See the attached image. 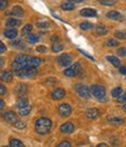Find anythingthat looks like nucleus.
Instances as JSON below:
<instances>
[{
  "mask_svg": "<svg viewBox=\"0 0 126 147\" xmlns=\"http://www.w3.org/2000/svg\"><path fill=\"white\" fill-rule=\"evenodd\" d=\"M51 126H53V123L49 118L41 117L35 121V131L41 136H44V134H48L50 132Z\"/></svg>",
  "mask_w": 126,
  "mask_h": 147,
  "instance_id": "1",
  "label": "nucleus"
},
{
  "mask_svg": "<svg viewBox=\"0 0 126 147\" xmlns=\"http://www.w3.org/2000/svg\"><path fill=\"white\" fill-rule=\"evenodd\" d=\"M15 75H18L21 78H33V77H35L38 75V70L34 67H26V68H24L19 71H16Z\"/></svg>",
  "mask_w": 126,
  "mask_h": 147,
  "instance_id": "2",
  "label": "nucleus"
},
{
  "mask_svg": "<svg viewBox=\"0 0 126 147\" xmlns=\"http://www.w3.org/2000/svg\"><path fill=\"white\" fill-rule=\"evenodd\" d=\"M90 92L92 94V96L98 99V100H105V96H106V90L104 86L102 85H92L90 88Z\"/></svg>",
  "mask_w": 126,
  "mask_h": 147,
  "instance_id": "3",
  "label": "nucleus"
},
{
  "mask_svg": "<svg viewBox=\"0 0 126 147\" xmlns=\"http://www.w3.org/2000/svg\"><path fill=\"white\" fill-rule=\"evenodd\" d=\"M80 71H81V64L78 62H76L64 70V75L68 77H76L80 74Z\"/></svg>",
  "mask_w": 126,
  "mask_h": 147,
  "instance_id": "4",
  "label": "nucleus"
},
{
  "mask_svg": "<svg viewBox=\"0 0 126 147\" xmlns=\"http://www.w3.org/2000/svg\"><path fill=\"white\" fill-rule=\"evenodd\" d=\"M75 90H76L77 95H78L81 98H88V97L90 96V90H89V88L85 86V85L77 84V85H75Z\"/></svg>",
  "mask_w": 126,
  "mask_h": 147,
  "instance_id": "5",
  "label": "nucleus"
},
{
  "mask_svg": "<svg viewBox=\"0 0 126 147\" xmlns=\"http://www.w3.org/2000/svg\"><path fill=\"white\" fill-rule=\"evenodd\" d=\"M57 111H59V115L61 116V117H69L70 115H71V106L69 105V104H67V103H63V104H61L60 106H59V109H57Z\"/></svg>",
  "mask_w": 126,
  "mask_h": 147,
  "instance_id": "6",
  "label": "nucleus"
},
{
  "mask_svg": "<svg viewBox=\"0 0 126 147\" xmlns=\"http://www.w3.org/2000/svg\"><path fill=\"white\" fill-rule=\"evenodd\" d=\"M71 61H73V57L69 54H62L61 56L57 57V63L61 67H69L71 64Z\"/></svg>",
  "mask_w": 126,
  "mask_h": 147,
  "instance_id": "7",
  "label": "nucleus"
},
{
  "mask_svg": "<svg viewBox=\"0 0 126 147\" xmlns=\"http://www.w3.org/2000/svg\"><path fill=\"white\" fill-rule=\"evenodd\" d=\"M1 117H3V119H4L5 121H7V123H9V124H14V123L18 121V116H16V113L13 112V111H7V112L3 113Z\"/></svg>",
  "mask_w": 126,
  "mask_h": 147,
  "instance_id": "8",
  "label": "nucleus"
},
{
  "mask_svg": "<svg viewBox=\"0 0 126 147\" xmlns=\"http://www.w3.org/2000/svg\"><path fill=\"white\" fill-rule=\"evenodd\" d=\"M50 97L54 100H60V99H62V98L65 97V90L64 89H61V88H57V89H55L50 94Z\"/></svg>",
  "mask_w": 126,
  "mask_h": 147,
  "instance_id": "9",
  "label": "nucleus"
},
{
  "mask_svg": "<svg viewBox=\"0 0 126 147\" xmlns=\"http://www.w3.org/2000/svg\"><path fill=\"white\" fill-rule=\"evenodd\" d=\"M74 130H75V125L73 124V123H64L61 127H60V131L62 132V133H64V134H71L74 132Z\"/></svg>",
  "mask_w": 126,
  "mask_h": 147,
  "instance_id": "10",
  "label": "nucleus"
},
{
  "mask_svg": "<svg viewBox=\"0 0 126 147\" xmlns=\"http://www.w3.org/2000/svg\"><path fill=\"white\" fill-rule=\"evenodd\" d=\"M0 80H1L3 82L9 83V82H12V80H13V74H12L11 71L4 70V71L0 72Z\"/></svg>",
  "mask_w": 126,
  "mask_h": 147,
  "instance_id": "11",
  "label": "nucleus"
},
{
  "mask_svg": "<svg viewBox=\"0 0 126 147\" xmlns=\"http://www.w3.org/2000/svg\"><path fill=\"white\" fill-rule=\"evenodd\" d=\"M81 15L85 16V18H94L97 15V12L94 8H83L81 11Z\"/></svg>",
  "mask_w": 126,
  "mask_h": 147,
  "instance_id": "12",
  "label": "nucleus"
},
{
  "mask_svg": "<svg viewBox=\"0 0 126 147\" xmlns=\"http://www.w3.org/2000/svg\"><path fill=\"white\" fill-rule=\"evenodd\" d=\"M99 111L97 109H89L88 111H86V118L90 119V120H92V119H96L99 117Z\"/></svg>",
  "mask_w": 126,
  "mask_h": 147,
  "instance_id": "13",
  "label": "nucleus"
},
{
  "mask_svg": "<svg viewBox=\"0 0 126 147\" xmlns=\"http://www.w3.org/2000/svg\"><path fill=\"white\" fill-rule=\"evenodd\" d=\"M106 16L109 18V19H112V20H123L124 19L123 15L118 11H110V12H107Z\"/></svg>",
  "mask_w": 126,
  "mask_h": 147,
  "instance_id": "14",
  "label": "nucleus"
},
{
  "mask_svg": "<svg viewBox=\"0 0 126 147\" xmlns=\"http://www.w3.org/2000/svg\"><path fill=\"white\" fill-rule=\"evenodd\" d=\"M8 15H13V16H19L21 18L24 15V9L20 7V6H14L13 9L11 12H7Z\"/></svg>",
  "mask_w": 126,
  "mask_h": 147,
  "instance_id": "15",
  "label": "nucleus"
},
{
  "mask_svg": "<svg viewBox=\"0 0 126 147\" xmlns=\"http://www.w3.org/2000/svg\"><path fill=\"white\" fill-rule=\"evenodd\" d=\"M4 35L6 36L7 39L13 40V39H15L16 36H18V30H16L15 28H8V29H6V30L4 32Z\"/></svg>",
  "mask_w": 126,
  "mask_h": 147,
  "instance_id": "16",
  "label": "nucleus"
},
{
  "mask_svg": "<svg viewBox=\"0 0 126 147\" xmlns=\"http://www.w3.org/2000/svg\"><path fill=\"white\" fill-rule=\"evenodd\" d=\"M41 64V60L39 57H32L29 56L28 60H27V67H34V68H36Z\"/></svg>",
  "mask_w": 126,
  "mask_h": 147,
  "instance_id": "17",
  "label": "nucleus"
},
{
  "mask_svg": "<svg viewBox=\"0 0 126 147\" xmlns=\"http://www.w3.org/2000/svg\"><path fill=\"white\" fill-rule=\"evenodd\" d=\"M28 55H25V54H20V55H18V56L15 57V60L14 61H16V62H19L24 68H26L27 67V60H28Z\"/></svg>",
  "mask_w": 126,
  "mask_h": 147,
  "instance_id": "18",
  "label": "nucleus"
},
{
  "mask_svg": "<svg viewBox=\"0 0 126 147\" xmlns=\"http://www.w3.org/2000/svg\"><path fill=\"white\" fill-rule=\"evenodd\" d=\"M26 91H27V85L26 84H19L18 86H15V94L21 97L26 94Z\"/></svg>",
  "mask_w": 126,
  "mask_h": 147,
  "instance_id": "19",
  "label": "nucleus"
},
{
  "mask_svg": "<svg viewBox=\"0 0 126 147\" xmlns=\"http://www.w3.org/2000/svg\"><path fill=\"white\" fill-rule=\"evenodd\" d=\"M107 121L112 125H121L124 123V119L120 117H116V116H110L107 117Z\"/></svg>",
  "mask_w": 126,
  "mask_h": 147,
  "instance_id": "20",
  "label": "nucleus"
},
{
  "mask_svg": "<svg viewBox=\"0 0 126 147\" xmlns=\"http://www.w3.org/2000/svg\"><path fill=\"white\" fill-rule=\"evenodd\" d=\"M21 22L18 20V19H15V18H9V19H7L6 20V26L7 27H9V28H15V27H18Z\"/></svg>",
  "mask_w": 126,
  "mask_h": 147,
  "instance_id": "21",
  "label": "nucleus"
},
{
  "mask_svg": "<svg viewBox=\"0 0 126 147\" xmlns=\"http://www.w3.org/2000/svg\"><path fill=\"white\" fill-rule=\"evenodd\" d=\"M27 105H29V102H28V99H27L26 97L21 96V97L18 98V100H16V107H18V109L25 107V106H27Z\"/></svg>",
  "mask_w": 126,
  "mask_h": 147,
  "instance_id": "22",
  "label": "nucleus"
},
{
  "mask_svg": "<svg viewBox=\"0 0 126 147\" xmlns=\"http://www.w3.org/2000/svg\"><path fill=\"white\" fill-rule=\"evenodd\" d=\"M62 49H63V46H62V43L60 41H53V43H51V50L54 53H60Z\"/></svg>",
  "mask_w": 126,
  "mask_h": 147,
  "instance_id": "23",
  "label": "nucleus"
},
{
  "mask_svg": "<svg viewBox=\"0 0 126 147\" xmlns=\"http://www.w3.org/2000/svg\"><path fill=\"white\" fill-rule=\"evenodd\" d=\"M39 40H40V36H39L38 34H32V33H30V34L27 36V41H28V43H30V45L36 43Z\"/></svg>",
  "mask_w": 126,
  "mask_h": 147,
  "instance_id": "24",
  "label": "nucleus"
},
{
  "mask_svg": "<svg viewBox=\"0 0 126 147\" xmlns=\"http://www.w3.org/2000/svg\"><path fill=\"white\" fill-rule=\"evenodd\" d=\"M106 59H107V61H109L110 63H112L116 68H119V67H120V61H119V59H117L116 56L109 55V56H106Z\"/></svg>",
  "mask_w": 126,
  "mask_h": 147,
  "instance_id": "25",
  "label": "nucleus"
},
{
  "mask_svg": "<svg viewBox=\"0 0 126 147\" xmlns=\"http://www.w3.org/2000/svg\"><path fill=\"white\" fill-rule=\"evenodd\" d=\"M96 34L97 35H105V34H107V28L105 27V26H103V25H97L96 26Z\"/></svg>",
  "mask_w": 126,
  "mask_h": 147,
  "instance_id": "26",
  "label": "nucleus"
},
{
  "mask_svg": "<svg viewBox=\"0 0 126 147\" xmlns=\"http://www.w3.org/2000/svg\"><path fill=\"white\" fill-rule=\"evenodd\" d=\"M30 110H32V106H30V105H27V106H25V107H21V109H19V115L22 116V117L28 116V115L30 113Z\"/></svg>",
  "mask_w": 126,
  "mask_h": 147,
  "instance_id": "27",
  "label": "nucleus"
},
{
  "mask_svg": "<svg viewBox=\"0 0 126 147\" xmlns=\"http://www.w3.org/2000/svg\"><path fill=\"white\" fill-rule=\"evenodd\" d=\"M9 146H12V147H22L24 146V142L21 141V140H19V139H11L9 140Z\"/></svg>",
  "mask_w": 126,
  "mask_h": 147,
  "instance_id": "28",
  "label": "nucleus"
},
{
  "mask_svg": "<svg viewBox=\"0 0 126 147\" xmlns=\"http://www.w3.org/2000/svg\"><path fill=\"white\" fill-rule=\"evenodd\" d=\"M61 8L63 9V11H73L74 8H75V5L73 4V3H64V4H62L61 5Z\"/></svg>",
  "mask_w": 126,
  "mask_h": 147,
  "instance_id": "29",
  "label": "nucleus"
},
{
  "mask_svg": "<svg viewBox=\"0 0 126 147\" xmlns=\"http://www.w3.org/2000/svg\"><path fill=\"white\" fill-rule=\"evenodd\" d=\"M121 94H123V89H121L120 86L115 88V89L111 91V95H112V97H115V98H118V97H119Z\"/></svg>",
  "mask_w": 126,
  "mask_h": 147,
  "instance_id": "30",
  "label": "nucleus"
},
{
  "mask_svg": "<svg viewBox=\"0 0 126 147\" xmlns=\"http://www.w3.org/2000/svg\"><path fill=\"white\" fill-rule=\"evenodd\" d=\"M98 3L104 5V6H112V5H115L117 3V0H99Z\"/></svg>",
  "mask_w": 126,
  "mask_h": 147,
  "instance_id": "31",
  "label": "nucleus"
},
{
  "mask_svg": "<svg viewBox=\"0 0 126 147\" xmlns=\"http://www.w3.org/2000/svg\"><path fill=\"white\" fill-rule=\"evenodd\" d=\"M80 27H81L82 30H89V29L92 28V24H90V22H82L80 25Z\"/></svg>",
  "mask_w": 126,
  "mask_h": 147,
  "instance_id": "32",
  "label": "nucleus"
},
{
  "mask_svg": "<svg viewBox=\"0 0 126 147\" xmlns=\"http://www.w3.org/2000/svg\"><path fill=\"white\" fill-rule=\"evenodd\" d=\"M106 45L109 46V47H118V46H119V42H118V40H115V39H110V40H107Z\"/></svg>",
  "mask_w": 126,
  "mask_h": 147,
  "instance_id": "33",
  "label": "nucleus"
},
{
  "mask_svg": "<svg viewBox=\"0 0 126 147\" xmlns=\"http://www.w3.org/2000/svg\"><path fill=\"white\" fill-rule=\"evenodd\" d=\"M116 38L117 39H125L126 38V32H124V30H118V32H116Z\"/></svg>",
  "mask_w": 126,
  "mask_h": 147,
  "instance_id": "34",
  "label": "nucleus"
},
{
  "mask_svg": "<svg viewBox=\"0 0 126 147\" xmlns=\"http://www.w3.org/2000/svg\"><path fill=\"white\" fill-rule=\"evenodd\" d=\"M33 30V26L32 25H26L24 28H22V33L24 34H30Z\"/></svg>",
  "mask_w": 126,
  "mask_h": 147,
  "instance_id": "35",
  "label": "nucleus"
},
{
  "mask_svg": "<svg viewBox=\"0 0 126 147\" xmlns=\"http://www.w3.org/2000/svg\"><path fill=\"white\" fill-rule=\"evenodd\" d=\"M36 26H38L39 28H48L50 25H49L48 21H39V22L36 24Z\"/></svg>",
  "mask_w": 126,
  "mask_h": 147,
  "instance_id": "36",
  "label": "nucleus"
},
{
  "mask_svg": "<svg viewBox=\"0 0 126 147\" xmlns=\"http://www.w3.org/2000/svg\"><path fill=\"white\" fill-rule=\"evenodd\" d=\"M13 125H14L16 128H19V130H22V128H25V127H26V124H25L24 121H19V120H18L16 123H14Z\"/></svg>",
  "mask_w": 126,
  "mask_h": 147,
  "instance_id": "37",
  "label": "nucleus"
},
{
  "mask_svg": "<svg viewBox=\"0 0 126 147\" xmlns=\"http://www.w3.org/2000/svg\"><path fill=\"white\" fill-rule=\"evenodd\" d=\"M118 56H126V47H121L117 50Z\"/></svg>",
  "mask_w": 126,
  "mask_h": 147,
  "instance_id": "38",
  "label": "nucleus"
},
{
  "mask_svg": "<svg viewBox=\"0 0 126 147\" xmlns=\"http://www.w3.org/2000/svg\"><path fill=\"white\" fill-rule=\"evenodd\" d=\"M7 6H8V1H7V0H0V11L5 9Z\"/></svg>",
  "mask_w": 126,
  "mask_h": 147,
  "instance_id": "39",
  "label": "nucleus"
},
{
  "mask_svg": "<svg viewBox=\"0 0 126 147\" xmlns=\"http://www.w3.org/2000/svg\"><path fill=\"white\" fill-rule=\"evenodd\" d=\"M12 46H13V47H25V46H24V43L21 42V40L12 41Z\"/></svg>",
  "mask_w": 126,
  "mask_h": 147,
  "instance_id": "40",
  "label": "nucleus"
},
{
  "mask_svg": "<svg viewBox=\"0 0 126 147\" xmlns=\"http://www.w3.org/2000/svg\"><path fill=\"white\" fill-rule=\"evenodd\" d=\"M70 146H71V142L69 141H62L57 145V147H70Z\"/></svg>",
  "mask_w": 126,
  "mask_h": 147,
  "instance_id": "41",
  "label": "nucleus"
},
{
  "mask_svg": "<svg viewBox=\"0 0 126 147\" xmlns=\"http://www.w3.org/2000/svg\"><path fill=\"white\" fill-rule=\"evenodd\" d=\"M6 92H7L6 86H5V85H3V84H0V95H5Z\"/></svg>",
  "mask_w": 126,
  "mask_h": 147,
  "instance_id": "42",
  "label": "nucleus"
},
{
  "mask_svg": "<svg viewBox=\"0 0 126 147\" xmlns=\"http://www.w3.org/2000/svg\"><path fill=\"white\" fill-rule=\"evenodd\" d=\"M36 51H39V53H46L47 51V48L44 46H39V47H36Z\"/></svg>",
  "mask_w": 126,
  "mask_h": 147,
  "instance_id": "43",
  "label": "nucleus"
},
{
  "mask_svg": "<svg viewBox=\"0 0 126 147\" xmlns=\"http://www.w3.org/2000/svg\"><path fill=\"white\" fill-rule=\"evenodd\" d=\"M6 51V46L0 41V54H3V53H5Z\"/></svg>",
  "mask_w": 126,
  "mask_h": 147,
  "instance_id": "44",
  "label": "nucleus"
},
{
  "mask_svg": "<svg viewBox=\"0 0 126 147\" xmlns=\"http://www.w3.org/2000/svg\"><path fill=\"white\" fill-rule=\"evenodd\" d=\"M118 100H119V102H123V103H126V92H125L123 96L120 95V96L118 97Z\"/></svg>",
  "mask_w": 126,
  "mask_h": 147,
  "instance_id": "45",
  "label": "nucleus"
},
{
  "mask_svg": "<svg viewBox=\"0 0 126 147\" xmlns=\"http://www.w3.org/2000/svg\"><path fill=\"white\" fill-rule=\"evenodd\" d=\"M80 51H81V53H82V54H84V55H85V56H88V57H90V60H92V61H94V57H92V56H91V55H89V54H88V53H85V51H84V50H83V49H80Z\"/></svg>",
  "mask_w": 126,
  "mask_h": 147,
  "instance_id": "46",
  "label": "nucleus"
},
{
  "mask_svg": "<svg viewBox=\"0 0 126 147\" xmlns=\"http://www.w3.org/2000/svg\"><path fill=\"white\" fill-rule=\"evenodd\" d=\"M119 71H120V74H123V75H126V68L125 67H119Z\"/></svg>",
  "mask_w": 126,
  "mask_h": 147,
  "instance_id": "47",
  "label": "nucleus"
},
{
  "mask_svg": "<svg viewBox=\"0 0 126 147\" xmlns=\"http://www.w3.org/2000/svg\"><path fill=\"white\" fill-rule=\"evenodd\" d=\"M5 107V102L3 99H0V110H3Z\"/></svg>",
  "mask_w": 126,
  "mask_h": 147,
  "instance_id": "48",
  "label": "nucleus"
},
{
  "mask_svg": "<svg viewBox=\"0 0 126 147\" xmlns=\"http://www.w3.org/2000/svg\"><path fill=\"white\" fill-rule=\"evenodd\" d=\"M4 64H5V60H4L3 57H0V68H3Z\"/></svg>",
  "mask_w": 126,
  "mask_h": 147,
  "instance_id": "49",
  "label": "nucleus"
},
{
  "mask_svg": "<svg viewBox=\"0 0 126 147\" xmlns=\"http://www.w3.org/2000/svg\"><path fill=\"white\" fill-rule=\"evenodd\" d=\"M68 1L74 4V3H82V1H84V0H68Z\"/></svg>",
  "mask_w": 126,
  "mask_h": 147,
  "instance_id": "50",
  "label": "nucleus"
},
{
  "mask_svg": "<svg viewBox=\"0 0 126 147\" xmlns=\"http://www.w3.org/2000/svg\"><path fill=\"white\" fill-rule=\"evenodd\" d=\"M106 146H107L106 144H99V145H98V147H106Z\"/></svg>",
  "mask_w": 126,
  "mask_h": 147,
  "instance_id": "51",
  "label": "nucleus"
},
{
  "mask_svg": "<svg viewBox=\"0 0 126 147\" xmlns=\"http://www.w3.org/2000/svg\"><path fill=\"white\" fill-rule=\"evenodd\" d=\"M123 110H124V111H125V112H126V103H125V104H124V105H123Z\"/></svg>",
  "mask_w": 126,
  "mask_h": 147,
  "instance_id": "52",
  "label": "nucleus"
}]
</instances>
